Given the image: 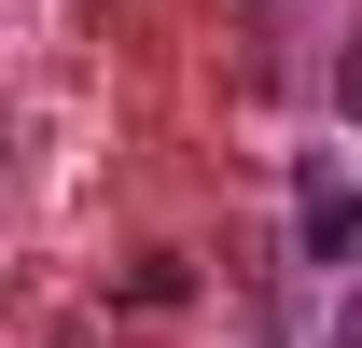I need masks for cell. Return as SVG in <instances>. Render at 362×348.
<instances>
[{
  "mask_svg": "<svg viewBox=\"0 0 362 348\" xmlns=\"http://www.w3.org/2000/svg\"><path fill=\"white\" fill-rule=\"evenodd\" d=\"M349 98H362V70H349Z\"/></svg>",
  "mask_w": 362,
  "mask_h": 348,
  "instance_id": "cell-3",
  "label": "cell"
},
{
  "mask_svg": "<svg viewBox=\"0 0 362 348\" xmlns=\"http://www.w3.org/2000/svg\"><path fill=\"white\" fill-rule=\"evenodd\" d=\"M334 348H362V293H349V335H334Z\"/></svg>",
  "mask_w": 362,
  "mask_h": 348,
  "instance_id": "cell-2",
  "label": "cell"
},
{
  "mask_svg": "<svg viewBox=\"0 0 362 348\" xmlns=\"http://www.w3.org/2000/svg\"><path fill=\"white\" fill-rule=\"evenodd\" d=\"M293 251H307V265H349V251H362V181L334 168V153L293 168Z\"/></svg>",
  "mask_w": 362,
  "mask_h": 348,
  "instance_id": "cell-1",
  "label": "cell"
}]
</instances>
